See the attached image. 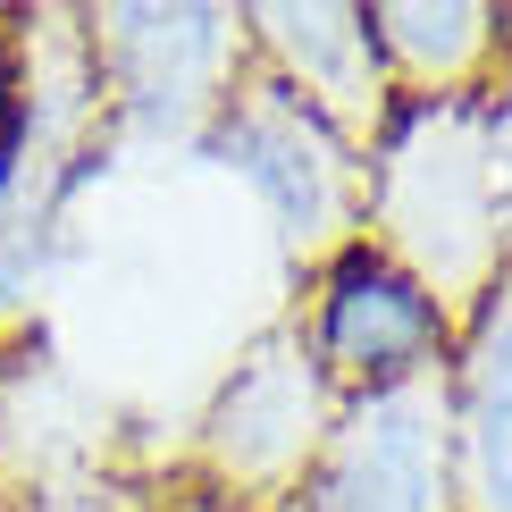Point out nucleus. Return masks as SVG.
Here are the masks:
<instances>
[{"mask_svg": "<svg viewBox=\"0 0 512 512\" xmlns=\"http://www.w3.org/2000/svg\"><path fill=\"white\" fill-rule=\"evenodd\" d=\"M286 311H294V328H303L336 403L445 378V353H454V328L437 319V303L395 261H378L370 244H345L336 261H319L286 294Z\"/></svg>", "mask_w": 512, "mask_h": 512, "instance_id": "nucleus-6", "label": "nucleus"}, {"mask_svg": "<svg viewBox=\"0 0 512 512\" xmlns=\"http://www.w3.org/2000/svg\"><path fill=\"white\" fill-rule=\"evenodd\" d=\"M244 34H252V68L370 160V143L395 118V84L378 68L370 9H353V0H252Z\"/></svg>", "mask_w": 512, "mask_h": 512, "instance_id": "nucleus-8", "label": "nucleus"}, {"mask_svg": "<svg viewBox=\"0 0 512 512\" xmlns=\"http://www.w3.org/2000/svg\"><path fill=\"white\" fill-rule=\"evenodd\" d=\"M370 42L395 101H471L504 84V26L487 0H370Z\"/></svg>", "mask_w": 512, "mask_h": 512, "instance_id": "nucleus-10", "label": "nucleus"}, {"mask_svg": "<svg viewBox=\"0 0 512 512\" xmlns=\"http://www.w3.org/2000/svg\"><path fill=\"white\" fill-rule=\"evenodd\" d=\"M0 143H9V34H0Z\"/></svg>", "mask_w": 512, "mask_h": 512, "instance_id": "nucleus-12", "label": "nucleus"}, {"mask_svg": "<svg viewBox=\"0 0 512 512\" xmlns=\"http://www.w3.org/2000/svg\"><path fill=\"white\" fill-rule=\"evenodd\" d=\"M361 244L412 277L454 336L504 286L512 261H504L496 160H487V93L395 101L387 135L361 160Z\"/></svg>", "mask_w": 512, "mask_h": 512, "instance_id": "nucleus-2", "label": "nucleus"}, {"mask_svg": "<svg viewBox=\"0 0 512 512\" xmlns=\"http://www.w3.org/2000/svg\"><path fill=\"white\" fill-rule=\"evenodd\" d=\"M487 160H496V210H504V261H512V76L487 93Z\"/></svg>", "mask_w": 512, "mask_h": 512, "instance_id": "nucleus-11", "label": "nucleus"}, {"mask_svg": "<svg viewBox=\"0 0 512 512\" xmlns=\"http://www.w3.org/2000/svg\"><path fill=\"white\" fill-rule=\"evenodd\" d=\"M202 160L227 168L252 194V210H261V227H269V244H277V261H286L294 286L319 261H336L345 244H361V152L336 143L261 68L227 93L219 126L202 135Z\"/></svg>", "mask_w": 512, "mask_h": 512, "instance_id": "nucleus-5", "label": "nucleus"}, {"mask_svg": "<svg viewBox=\"0 0 512 512\" xmlns=\"http://www.w3.org/2000/svg\"><path fill=\"white\" fill-rule=\"evenodd\" d=\"M345 403L328 395L319 361L294 328V311H269L210 378L194 445H185V487H202L227 512H294L311 462L328 454V429Z\"/></svg>", "mask_w": 512, "mask_h": 512, "instance_id": "nucleus-3", "label": "nucleus"}, {"mask_svg": "<svg viewBox=\"0 0 512 512\" xmlns=\"http://www.w3.org/2000/svg\"><path fill=\"white\" fill-rule=\"evenodd\" d=\"M496 26H504V76H512V9H496Z\"/></svg>", "mask_w": 512, "mask_h": 512, "instance_id": "nucleus-13", "label": "nucleus"}, {"mask_svg": "<svg viewBox=\"0 0 512 512\" xmlns=\"http://www.w3.org/2000/svg\"><path fill=\"white\" fill-rule=\"evenodd\" d=\"M294 512H454L445 471V378L361 395L336 412L328 454L311 462Z\"/></svg>", "mask_w": 512, "mask_h": 512, "instance_id": "nucleus-7", "label": "nucleus"}, {"mask_svg": "<svg viewBox=\"0 0 512 512\" xmlns=\"http://www.w3.org/2000/svg\"><path fill=\"white\" fill-rule=\"evenodd\" d=\"M84 34H93L101 110H110V160H202V135L252 76L244 9L110 0V9H84Z\"/></svg>", "mask_w": 512, "mask_h": 512, "instance_id": "nucleus-4", "label": "nucleus"}, {"mask_svg": "<svg viewBox=\"0 0 512 512\" xmlns=\"http://www.w3.org/2000/svg\"><path fill=\"white\" fill-rule=\"evenodd\" d=\"M445 471L454 512H512V269L445 353Z\"/></svg>", "mask_w": 512, "mask_h": 512, "instance_id": "nucleus-9", "label": "nucleus"}, {"mask_svg": "<svg viewBox=\"0 0 512 512\" xmlns=\"http://www.w3.org/2000/svg\"><path fill=\"white\" fill-rule=\"evenodd\" d=\"M110 160V110L84 9L9 17V143H0V353L34 336L76 236V202Z\"/></svg>", "mask_w": 512, "mask_h": 512, "instance_id": "nucleus-1", "label": "nucleus"}]
</instances>
